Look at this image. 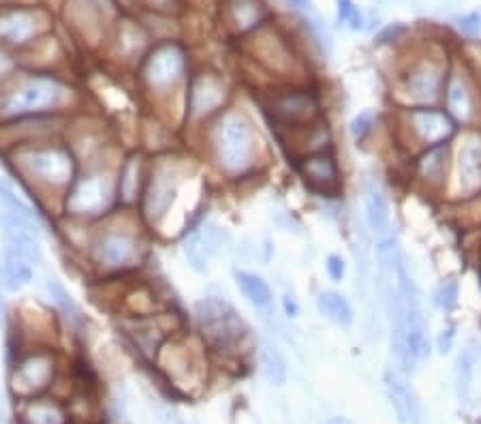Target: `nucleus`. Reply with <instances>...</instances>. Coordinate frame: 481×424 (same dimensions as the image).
<instances>
[{"label": "nucleus", "instance_id": "nucleus-1", "mask_svg": "<svg viewBox=\"0 0 481 424\" xmlns=\"http://www.w3.org/2000/svg\"><path fill=\"white\" fill-rule=\"evenodd\" d=\"M207 146L212 163L227 178H242L257 166L259 135L242 110H225L217 116L210 127Z\"/></svg>", "mask_w": 481, "mask_h": 424}, {"label": "nucleus", "instance_id": "nucleus-2", "mask_svg": "<svg viewBox=\"0 0 481 424\" xmlns=\"http://www.w3.org/2000/svg\"><path fill=\"white\" fill-rule=\"evenodd\" d=\"M73 90L58 75L32 73L13 77L0 88V120H26L63 112Z\"/></svg>", "mask_w": 481, "mask_h": 424}, {"label": "nucleus", "instance_id": "nucleus-3", "mask_svg": "<svg viewBox=\"0 0 481 424\" xmlns=\"http://www.w3.org/2000/svg\"><path fill=\"white\" fill-rule=\"evenodd\" d=\"M13 163L24 180L43 193L65 195L79 174L75 152L51 139H28L18 146Z\"/></svg>", "mask_w": 481, "mask_h": 424}, {"label": "nucleus", "instance_id": "nucleus-4", "mask_svg": "<svg viewBox=\"0 0 481 424\" xmlns=\"http://www.w3.org/2000/svg\"><path fill=\"white\" fill-rule=\"evenodd\" d=\"M116 204V172L103 166L88 168L77 174L73 185L63 195V210L73 221H96L107 217Z\"/></svg>", "mask_w": 481, "mask_h": 424}, {"label": "nucleus", "instance_id": "nucleus-5", "mask_svg": "<svg viewBox=\"0 0 481 424\" xmlns=\"http://www.w3.org/2000/svg\"><path fill=\"white\" fill-rule=\"evenodd\" d=\"M182 185V172L174 158H158L146 174V182L139 197V212L146 223L160 225L178 201Z\"/></svg>", "mask_w": 481, "mask_h": 424}, {"label": "nucleus", "instance_id": "nucleus-6", "mask_svg": "<svg viewBox=\"0 0 481 424\" xmlns=\"http://www.w3.org/2000/svg\"><path fill=\"white\" fill-rule=\"evenodd\" d=\"M143 255V242L135 227L107 225L94 232L90 240V257L103 270H127L137 266Z\"/></svg>", "mask_w": 481, "mask_h": 424}, {"label": "nucleus", "instance_id": "nucleus-7", "mask_svg": "<svg viewBox=\"0 0 481 424\" xmlns=\"http://www.w3.org/2000/svg\"><path fill=\"white\" fill-rule=\"evenodd\" d=\"M188 61L178 43H163L154 47L141 67V82L148 92L156 96L174 94L176 88L186 80Z\"/></svg>", "mask_w": 481, "mask_h": 424}, {"label": "nucleus", "instance_id": "nucleus-8", "mask_svg": "<svg viewBox=\"0 0 481 424\" xmlns=\"http://www.w3.org/2000/svg\"><path fill=\"white\" fill-rule=\"evenodd\" d=\"M195 320L199 330L219 347H229L248 332L244 320L223 298L207 296L199 300L195 304Z\"/></svg>", "mask_w": 481, "mask_h": 424}, {"label": "nucleus", "instance_id": "nucleus-9", "mask_svg": "<svg viewBox=\"0 0 481 424\" xmlns=\"http://www.w3.org/2000/svg\"><path fill=\"white\" fill-rule=\"evenodd\" d=\"M229 88L217 73H199L188 82L186 92V118L188 123L201 125L203 120L217 118L225 112Z\"/></svg>", "mask_w": 481, "mask_h": 424}, {"label": "nucleus", "instance_id": "nucleus-10", "mask_svg": "<svg viewBox=\"0 0 481 424\" xmlns=\"http://www.w3.org/2000/svg\"><path fill=\"white\" fill-rule=\"evenodd\" d=\"M402 127L415 144L430 148L447 144L456 135L458 123L449 116L447 110H441L437 105L432 108L417 105V108H409L402 114Z\"/></svg>", "mask_w": 481, "mask_h": 424}, {"label": "nucleus", "instance_id": "nucleus-11", "mask_svg": "<svg viewBox=\"0 0 481 424\" xmlns=\"http://www.w3.org/2000/svg\"><path fill=\"white\" fill-rule=\"evenodd\" d=\"M447 75V65L441 58L423 56L415 61L404 73V90L417 105L432 108L445 94Z\"/></svg>", "mask_w": 481, "mask_h": 424}, {"label": "nucleus", "instance_id": "nucleus-12", "mask_svg": "<svg viewBox=\"0 0 481 424\" xmlns=\"http://www.w3.org/2000/svg\"><path fill=\"white\" fill-rule=\"evenodd\" d=\"M53 373H56V360H53L51 351L37 349V351H30L28 356H24L15 364L11 386H13L15 394L30 399V397L43 392L51 384Z\"/></svg>", "mask_w": 481, "mask_h": 424}, {"label": "nucleus", "instance_id": "nucleus-13", "mask_svg": "<svg viewBox=\"0 0 481 424\" xmlns=\"http://www.w3.org/2000/svg\"><path fill=\"white\" fill-rule=\"evenodd\" d=\"M456 193L470 199L481 193V133H468L456 156Z\"/></svg>", "mask_w": 481, "mask_h": 424}, {"label": "nucleus", "instance_id": "nucleus-14", "mask_svg": "<svg viewBox=\"0 0 481 424\" xmlns=\"http://www.w3.org/2000/svg\"><path fill=\"white\" fill-rule=\"evenodd\" d=\"M272 114L285 127H308L319 116V103L310 90H287L274 94Z\"/></svg>", "mask_w": 481, "mask_h": 424}, {"label": "nucleus", "instance_id": "nucleus-15", "mask_svg": "<svg viewBox=\"0 0 481 424\" xmlns=\"http://www.w3.org/2000/svg\"><path fill=\"white\" fill-rule=\"evenodd\" d=\"M302 178L321 193H336L340 189V168L330 150L310 152L300 158Z\"/></svg>", "mask_w": 481, "mask_h": 424}, {"label": "nucleus", "instance_id": "nucleus-16", "mask_svg": "<svg viewBox=\"0 0 481 424\" xmlns=\"http://www.w3.org/2000/svg\"><path fill=\"white\" fill-rule=\"evenodd\" d=\"M449 170V146H430L423 148V152L415 161V178L430 191H441L447 182Z\"/></svg>", "mask_w": 481, "mask_h": 424}, {"label": "nucleus", "instance_id": "nucleus-17", "mask_svg": "<svg viewBox=\"0 0 481 424\" xmlns=\"http://www.w3.org/2000/svg\"><path fill=\"white\" fill-rule=\"evenodd\" d=\"M443 99L447 101V112L456 123H470L475 118V92L470 82L462 73L454 71L447 75Z\"/></svg>", "mask_w": 481, "mask_h": 424}, {"label": "nucleus", "instance_id": "nucleus-18", "mask_svg": "<svg viewBox=\"0 0 481 424\" xmlns=\"http://www.w3.org/2000/svg\"><path fill=\"white\" fill-rule=\"evenodd\" d=\"M146 163L141 154H131L127 156L122 166L116 170V193H118V204L122 206H133L141 197V189L146 182Z\"/></svg>", "mask_w": 481, "mask_h": 424}, {"label": "nucleus", "instance_id": "nucleus-19", "mask_svg": "<svg viewBox=\"0 0 481 424\" xmlns=\"http://www.w3.org/2000/svg\"><path fill=\"white\" fill-rule=\"evenodd\" d=\"M364 210H366V223L374 236H387L392 212L385 193L379 187H366L364 191Z\"/></svg>", "mask_w": 481, "mask_h": 424}, {"label": "nucleus", "instance_id": "nucleus-20", "mask_svg": "<svg viewBox=\"0 0 481 424\" xmlns=\"http://www.w3.org/2000/svg\"><path fill=\"white\" fill-rule=\"evenodd\" d=\"M387 390H390V399H392V405H394L400 422L421 424V405L417 401V394L406 386V382L400 380L398 375H390Z\"/></svg>", "mask_w": 481, "mask_h": 424}, {"label": "nucleus", "instance_id": "nucleus-21", "mask_svg": "<svg viewBox=\"0 0 481 424\" xmlns=\"http://www.w3.org/2000/svg\"><path fill=\"white\" fill-rule=\"evenodd\" d=\"M39 30L37 18L28 11L0 15V41L9 45H26Z\"/></svg>", "mask_w": 481, "mask_h": 424}, {"label": "nucleus", "instance_id": "nucleus-22", "mask_svg": "<svg viewBox=\"0 0 481 424\" xmlns=\"http://www.w3.org/2000/svg\"><path fill=\"white\" fill-rule=\"evenodd\" d=\"M45 292H47L49 300H51L53 304H56L58 313L65 317V322H67L71 328L79 330V328L86 326V315H84L82 306L75 302V298L69 294V289H67L56 277H47V279H45Z\"/></svg>", "mask_w": 481, "mask_h": 424}, {"label": "nucleus", "instance_id": "nucleus-23", "mask_svg": "<svg viewBox=\"0 0 481 424\" xmlns=\"http://www.w3.org/2000/svg\"><path fill=\"white\" fill-rule=\"evenodd\" d=\"M34 279V268L18 255L15 251L3 247V273H0V283L9 292H20L24 285H30Z\"/></svg>", "mask_w": 481, "mask_h": 424}, {"label": "nucleus", "instance_id": "nucleus-24", "mask_svg": "<svg viewBox=\"0 0 481 424\" xmlns=\"http://www.w3.org/2000/svg\"><path fill=\"white\" fill-rule=\"evenodd\" d=\"M481 358L479 347L468 345L464 347L454 364V382H456V394L460 399V403H470V388H473V373L475 366Z\"/></svg>", "mask_w": 481, "mask_h": 424}, {"label": "nucleus", "instance_id": "nucleus-25", "mask_svg": "<svg viewBox=\"0 0 481 424\" xmlns=\"http://www.w3.org/2000/svg\"><path fill=\"white\" fill-rule=\"evenodd\" d=\"M233 279H236V285L242 292V296L255 308H270L272 306L274 294H272L270 285H267V281L263 277H259L255 273H248V270H236Z\"/></svg>", "mask_w": 481, "mask_h": 424}, {"label": "nucleus", "instance_id": "nucleus-26", "mask_svg": "<svg viewBox=\"0 0 481 424\" xmlns=\"http://www.w3.org/2000/svg\"><path fill=\"white\" fill-rule=\"evenodd\" d=\"M316 308L328 322H332V324H336L340 328H351L353 326V320H355L353 306L338 292H321L319 298H316Z\"/></svg>", "mask_w": 481, "mask_h": 424}, {"label": "nucleus", "instance_id": "nucleus-27", "mask_svg": "<svg viewBox=\"0 0 481 424\" xmlns=\"http://www.w3.org/2000/svg\"><path fill=\"white\" fill-rule=\"evenodd\" d=\"M24 424H67L65 409L51 399H30L22 411Z\"/></svg>", "mask_w": 481, "mask_h": 424}, {"label": "nucleus", "instance_id": "nucleus-28", "mask_svg": "<svg viewBox=\"0 0 481 424\" xmlns=\"http://www.w3.org/2000/svg\"><path fill=\"white\" fill-rule=\"evenodd\" d=\"M259 364H261L265 380L270 384L283 386L287 382V362H285L278 347H274L270 343H263L259 349Z\"/></svg>", "mask_w": 481, "mask_h": 424}, {"label": "nucleus", "instance_id": "nucleus-29", "mask_svg": "<svg viewBox=\"0 0 481 424\" xmlns=\"http://www.w3.org/2000/svg\"><path fill=\"white\" fill-rule=\"evenodd\" d=\"M182 253L186 257V261L191 263V268L195 273H205L207 270V263H210V253L205 249L201 230H193L191 234H186L184 244H182Z\"/></svg>", "mask_w": 481, "mask_h": 424}, {"label": "nucleus", "instance_id": "nucleus-30", "mask_svg": "<svg viewBox=\"0 0 481 424\" xmlns=\"http://www.w3.org/2000/svg\"><path fill=\"white\" fill-rule=\"evenodd\" d=\"M231 11H233V26L238 30H248L257 26L263 18V7L259 0H236Z\"/></svg>", "mask_w": 481, "mask_h": 424}, {"label": "nucleus", "instance_id": "nucleus-31", "mask_svg": "<svg viewBox=\"0 0 481 424\" xmlns=\"http://www.w3.org/2000/svg\"><path fill=\"white\" fill-rule=\"evenodd\" d=\"M336 15L340 24H347L351 30H359L364 26V18L353 0H336Z\"/></svg>", "mask_w": 481, "mask_h": 424}, {"label": "nucleus", "instance_id": "nucleus-32", "mask_svg": "<svg viewBox=\"0 0 481 424\" xmlns=\"http://www.w3.org/2000/svg\"><path fill=\"white\" fill-rule=\"evenodd\" d=\"M458 292H460V287L456 281H451V279L443 281L435 292V304L443 311H451L458 304Z\"/></svg>", "mask_w": 481, "mask_h": 424}, {"label": "nucleus", "instance_id": "nucleus-33", "mask_svg": "<svg viewBox=\"0 0 481 424\" xmlns=\"http://www.w3.org/2000/svg\"><path fill=\"white\" fill-rule=\"evenodd\" d=\"M372 127H374V114H372V112H361V114H357V116L351 120L349 133H351V137H353L355 142H361V139L372 131Z\"/></svg>", "mask_w": 481, "mask_h": 424}, {"label": "nucleus", "instance_id": "nucleus-34", "mask_svg": "<svg viewBox=\"0 0 481 424\" xmlns=\"http://www.w3.org/2000/svg\"><path fill=\"white\" fill-rule=\"evenodd\" d=\"M456 26L466 37H479L481 35V15L479 13H466L456 20Z\"/></svg>", "mask_w": 481, "mask_h": 424}, {"label": "nucleus", "instance_id": "nucleus-35", "mask_svg": "<svg viewBox=\"0 0 481 424\" xmlns=\"http://www.w3.org/2000/svg\"><path fill=\"white\" fill-rule=\"evenodd\" d=\"M15 61L11 54H7V51L0 47V88H3L7 82H11L15 75Z\"/></svg>", "mask_w": 481, "mask_h": 424}, {"label": "nucleus", "instance_id": "nucleus-36", "mask_svg": "<svg viewBox=\"0 0 481 424\" xmlns=\"http://www.w3.org/2000/svg\"><path fill=\"white\" fill-rule=\"evenodd\" d=\"M326 270H328V277L338 283L347 275V263H345V259L340 255H330L326 259Z\"/></svg>", "mask_w": 481, "mask_h": 424}, {"label": "nucleus", "instance_id": "nucleus-37", "mask_svg": "<svg viewBox=\"0 0 481 424\" xmlns=\"http://www.w3.org/2000/svg\"><path fill=\"white\" fill-rule=\"evenodd\" d=\"M454 339H456V330L454 326H445L441 332H439V339H437V347L441 354H447L454 345Z\"/></svg>", "mask_w": 481, "mask_h": 424}, {"label": "nucleus", "instance_id": "nucleus-38", "mask_svg": "<svg viewBox=\"0 0 481 424\" xmlns=\"http://www.w3.org/2000/svg\"><path fill=\"white\" fill-rule=\"evenodd\" d=\"M285 313H287L289 317H295V315L300 313V306H297V302H295L291 296H285Z\"/></svg>", "mask_w": 481, "mask_h": 424}, {"label": "nucleus", "instance_id": "nucleus-39", "mask_svg": "<svg viewBox=\"0 0 481 424\" xmlns=\"http://www.w3.org/2000/svg\"><path fill=\"white\" fill-rule=\"evenodd\" d=\"M289 5H293L295 9H306L308 7V0H287Z\"/></svg>", "mask_w": 481, "mask_h": 424}, {"label": "nucleus", "instance_id": "nucleus-40", "mask_svg": "<svg viewBox=\"0 0 481 424\" xmlns=\"http://www.w3.org/2000/svg\"><path fill=\"white\" fill-rule=\"evenodd\" d=\"M328 424H353L351 420H347V418H332Z\"/></svg>", "mask_w": 481, "mask_h": 424}, {"label": "nucleus", "instance_id": "nucleus-41", "mask_svg": "<svg viewBox=\"0 0 481 424\" xmlns=\"http://www.w3.org/2000/svg\"><path fill=\"white\" fill-rule=\"evenodd\" d=\"M5 320V300H3V294H0V324H3Z\"/></svg>", "mask_w": 481, "mask_h": 424}]
</instances>
